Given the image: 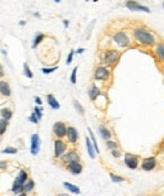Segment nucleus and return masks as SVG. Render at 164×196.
<instances>
[{"mask_svg": "<svg viewBox=\"0 0 164 196\" xmlns=\"http://www.w3.org/2000/svg\"><path fill=\"white\" fill-rule=\"evenodd\" d=\"M134 38L141 46H154L155 45V37L150 33L149 31L144 28H135L134 29Z\"/></svg>", "mask_w": 164, "mask_h": 196, "instance_id": "f257e3e1", "label": "nucleus"}, {"mask_svg": "<svg viewBox=\"0 0 164 196\" xmlns=\"http://www.w3.org/2000/svg\"><path fill=\"white\" fill-rule=\"evenodd\" d=\"M119 60V52L115 49H110V51H106L102 54V62L106 63L107 66H113Z\"/></svg>", "mask_w": 164, "mask_h": 196, "instance_id": "f03ea898", "label": "nucleus"}, {"mask_svg": "<svg viewBox=\"0 0 164 196\" xmlns=\"http://www.w3.org/2000/svg\"><path fill=\"white\" fill-rule=\"evenodd\" d=\"M113 40L119 46V47H126L130 45V39L129 36L125 32H117L113 36Z\"/></svg>", "mask_w": 164, "mask_h": 196, "instance_id": "7ed1b4c3", "label": "nucleus"}, {"mask_svg": "<svg viewBox=\"0 0 164 196\" xmlns=\"http://www.w3.org/2000/svg\"><path fill=\"white\" fill-rule=\"evenodd\" d=\"M109 76H110V71H109L107 67H104V66L96 67L93 71V79L96 81H105L109 79Z\"/></svg>", "mask_w": 164, "mask_h": 196, "instance_id": "20e7f679", "label": "nucleus"}, {"mask_svg": "<svg viewBox=\"0 0 164 196\" xmlns=\"http://www.w3.org/2000/svg\"><path fill=\"white\" fill-rule=\"evenodd\" d=\"M66 149H67V146L62 139H56L54 141V157L56 158H59V157L62 158L66 153Z\"/></svg>", "mask_w": 164, "mask_h": 196, "instance_id": "39448f33", "label": "nucleus"}, {"mask_svg": "<svg viewBox=\"0 0 164 196\" xmlns=\"http://www.w3.org/2000/svg\"><path fill=\"white\" fill-rule=\"evenodd\" d=\"M52 132L54 135H57L58 138H62L64 135H67V127L63 121H57L53 124V128H52Z\"/></svg>", "mask_w": 164, "mask_h": 196, "instance_id": "423d86ee", "label": "nucleus"}, {"mask_svg": "<svg viewBox=\"0 0 164 196\" xmlns=\"http://www.w3.org/2000/svg\"><path fill=\"white\" fill-rule=\"evenodd\" d=\"M40 149V137L39 134H33L31 137V153L33 156H37Z\"/></svg>", "mask_w": 164, "mask_h": 196, "instance_id": "0eeeda50", "label": "nucleus"}, {"mask_svg": "<svg viewBox=\"0 0 164 196\" xmlns=\"http://www.w3.org/2000/svg\"><path fill=\"white\" fill-rule=\"evenodd\" d=\"M125 164L129 167L130 170L138 168L139 157H136V156H134V155H130V153H126V155H125Z\"/></svg>", "mask_w": 164, "mask_h": 196, "instance_id": "6e6552de", "label": "nucleus"}, {"mask_svg": "<svg viewBox=\"0 0 164 196\" xmlns=\"http://www.w3.org/2000/svg\"><path fill=\"white\" fill-rule=\"evenodd\" d=\"M62 161H63L64 163H67V166H68V164H71V163L78 162V161H80V156L77 155V152L70 151V152H67L66 155L62 157Z\"/></svg>", "mask_w": 164, "mask_h": 196, "instance_id": "1a4fd4ad", "label": "nucleus"}, {"mask_svg": "<svg viewBox=\"0 0 164 196\" xmlns=\"http://www.w3.org/2000/svg\"><path fill=\"white\" fill-rule=\"evenodd\" d=\"M157 166V158L155 157H149V158H145L143 162H141V168L144 171H152Z\"/></svg>", "mask_w": 164, "mask_h": 196, "instance_id": "9d476101", "label": "nucleus"}, {"mask_svg": "<svg viewBox=\"0 0 164 196\" xmlns=\"http://www.w3.org/2000/svg\"><path fill=\"white\" fill-rule=\"evenodd\" d=\"M125 6L129 8L130 10H140V11H145V13H150V9L145 5H141L138 2H126Z\"/></svg>", "mask_w": 164, "mask_h": 196, "instance_id": "9b49d317", "label": "nucleus"}, {"mask_svg": "<svg viewBox=\"0 0 164 196\" xmlns=\"http://www.w3.org/2000/svg\"><path fill=\"white\" fill-rule=\"evenodd\" d=\"M67 138L71 143H76L78 139V132L75 127H67Z\"/></svg>", "mask_w": 164, "mask_h": 196, "instance_id": "f8f14e48", "label": "nucleus"}, {"mask_svg": "<svg viewBox=\"0 0 164 196\" xmlns=\"http://www.w3.org/2000/svg\"><path fill=\"white\" fill-rule=\"evenodd\" d=\"M88 96H90V99L93 101V100H96L97 97L100 96V94H101V91H100V89L97 87V85L96 83H92V85L90 86V89H88Z\"/></svg>", "mask_w": 164, "mask_h": 196, "instance_id": "ddd939ff", "label": "nucleus"}, {"mask_svg": "<svg viewBox=\"0 0 164 196\" xmlns=\"http://www.w3.org/2000/svg\"><path fill=\"white\" fill-rule=\"evenodd\" d=\"M68 171H70L72 175H80L82 172V170H84V167H82V164L80 162H75V163H71L67 166Z\"/></svg>", "mask_w": 164, "mask_h": 196, "instance_id": "4468645a", "label": "nucleus"}, {"mask_svg": "<svg viewBox=\"0 0 164 196\" xmlns=\"http://www.w3.org/2000/svg\"><path fill=\"white\" fill-rule=\"evenodd\" d=\"M47 103H48V105H49L53 110H58V109L61 108L59 103L57 101V99H56V97H54V95H52V94H48V95H47Z\"/></svg>", "mask_w": 164, "mask_h": 196, "instance_id": "2eb2a0df", "label": "nucleus"}, {"mask_svg": "<svg viewBox=\"0 0 164 196\" xmlns=\"http://www.w3.org/2000/svg\"><path fill=\"white\" fill-rule=\"evenodd\" d=\"M99 133H100L101 138L104 139V141H106V142L111 139V132L109 130V128H106L105 125H100V127H99Z\"/></svg>", "mask_w": 164, "mask_h": 196, "instance_id": "dca6fc26", "label": "nucleus"}, {"mask_svg": "<svg viewBox=\"0 0 164 196\" xmlns=\"http://www.w3.org/2000/svg\"><path fill=\"white\" fill-rule=\"evenodd\" d=\"M86 147H87L88 156L93 160L95 157H96V149H95L93 143H92V141H91V138H90V137H86Z\"/></svg>", "mask_w": 164, "mask_h": 196, "instance_id": "f3484780", "label": "nucleus"}, {"mask_svg": "<svg viewBox=\"0 0 164 196\" xmlns=\"http://www.w3.org/2000/svg\"><path fill=\"white\" fill-rule=\"evenodd\" d=\"M27 181H28V175H27V172H25L24 170H20V171H19L18 177H17V178H15V181H14V184L24 186V184L27 182Z\"/></svg>", "mask_w": 164, "mask_h": 196, "instance_id": "a211bd4d", "label": "nucleus"}, {"mask_svg": "<svg viewBox=\"0 0 164 196\" xmlns=\"http://www.w3.org/2000/svg\"><path fill=\"white\" fill-rule=\"evenodd\" d=\"M0 91H2V95L3 96H10L11 95V89L9 86V83L4 80L0 81Z\"/></svg>", "mask_w": 164, "mask_h": 196, "instance_id": "6ab92c4d", "label": "nucleus"}, {"mask_svg": "<svg viewBox=\"0 0 164 196\" xmlns=\"http://www.w3.org/2000/svg\"><path fill=\"white\" fill-rule=\"evenodd\" d=\"M63 187L64 189H67L68 190V192H72V194H80L81 191H80V187H77V186H75V185H72V184H70V182H63Z\"/></svg>", "mask_w": 164, "mask_h": 196, "instance_id": "aec40b11", "label": "nucleus"}, {"mask_svg": "<svg viewBox=\"0 0 164 196\" xmlns=\"http://www.w3.org/2000/svg\"><path fill=\"white\" fill-rule=\"evenodd\" d=\"M155 53L158 57L164 62V43H158L155 46Z\"/></svg>", "mask_w": 164, "mask_h": 196, "instance_id": "412c9836", "label": "nucleus"}, {"mask_svg": "<svg viewBox=\"0 0 164 196\" xmlns=\"http://www.w3.org/2000/svg\"><path fill=\"white\" fill-rule=\"evenodd\" d=\"M34 189V181L33 180H28L27 182L24 184V186H23V194H25V192H29V191H32Z\"/></svg>", "mask_w": 164, "mask_h": 196, "instance_id": "4be33fe9", "label": "nucleus"}, {"mask_svg": "<svg viewBox=\"0 0 164 196\" xmlns=\"http://www.w3.org/2000/svg\"><path fill=\"white\" fill-rule=\"evenodd\" d=\"M13 117V113H11V110L9 108H3L2 109V118L5 119V120H10Z\"/></svg>", "mask_w": 164, "mask_h": 196, "instance_id": "5701e85b", "label": "nucleus"}, {"mask_svg": "<svg viewBox=\"0 0 164 196\" xmlns=\"http://www.w3.org/2000/svg\"><path fill=\"white\" fill-rule=\"evenodd\" d=\"M44 39V34L43 33H38L35 37H34V39H33V43H32V48H35L40 42H42Z\"/></svg>", "mask_w": 164, "mask_h": 196, "instance_id": "b1692460", "label": "nucleus"}, {"mask_svg": "<svg viewBox=\"0 0 164 196\" xmlns=\"http://www.w3.org/2000/svg\"><path fill=\"white\" fill-rule=\"evenodd\" d=\"M73 106H75V109L78 111V114H80V115H84V114H85V109H84V106L81 105L80 101L73 100Z\"/></svg>", "mask_w": 164, "mask_h": 196, "instance_id": "393cba45", "label": "nucleus"}, {"mask_svg": "<svg viewBox=\"0 0 164 196\" xmlns=\"http://www.w3.org/2000/svg\"><path fill=\"white\" fill-rule=\"evenodd\" d=\"M23 70H24V75L28 77V79H33V72L31 71V68H29V65L28 63H24L23 65Z\"/></svg>", "mask_w": 164, "mask_h": 196, "instance_id": "a878e982", "label": "nucleus"}, {"mask_svg": "<svg viewBox=\"0 0 164 196\" xmlns=\"http://www.w3.org/2000/svg\"><path fill=\"white\" fill-rule=\"evenodd\" d=\"M6 127H8V120H5V119H0V134H4L5 133V129H6Z\"/></svg>", "mask_w": 164, "mask_h": 196, "instance_id": "bb28decb", "label": "nucleus"}, {"mask_svg": "<svg viewBox=\"0 0 164 196\" xmlns=\"http://www.w3.org/2000/svg\"><path fill=\"white\" fill-rule=\"evenodd\" d=\"M42 111H43V109L40 108V106H38V105H37V106H34V109H33V113L38 117V119H39V120L43 118V113H42Z\"/></svg>", "mask_w": 164, "mask_h": 196, "instance_id": "cd10ccee", "label": "nucleus"}, {"mask_svg": "<svg viewBox=\"0 0 164 196\" xmlns=\"http://www.w3.org/2000/svg\"><path fill=\"white\" fill-rule=\"evenodd\" d=\"M57 68H58V67H56V66H54V67H43V68H42V72H43L44 75H51V74H53L54 71H57Z\"/></svg>", "mask_w": 164, "mask_h": 196, "instance_id": "c85d7f7f", "label": "nucleus"}, {"mask_svg": "<svg viewBox=\"0 0 164 196\" xmlns=\"http://www.w3.org/2000/svg\"><path fill=\"white\" fill-rule=\"evenodd\" d=\"M110 178H111L113 182H116V184L122 182V181H124V178H122L121 176H116V175H115V173H113V172H110Z\"/></svg>", "mask_w": 164, "mask_h": 196, "instance_id": "c756f323", "label": "nucleus"}, {"mask_svg": "<svg viewBox=\"0 0 164 196\" xmlns=\"http://www.w3.org/2000/svg\"><path fill=\"white\" fill-rule=\"evenodd\" d=\"M77 70H78V67L76 66V67H73L72 72H71V82L73 83V85H76V82H77V79H76V76H77Z\"/></svg>", "mask_w": 164, "mask_h": 196, "instance_id": "7c9ffc66", "label": "nucleus"}, {"mask_svg": "<svg viewBox=\"0 0 164 196\" xmlns=\"http://www.w3.org/2000/svg\"><path fill=\"white\" fill-rule=\"evenodd\" d=\"M17 152H18V149L14 147H6L3 149V153H8V155H15Z\"/></svg>", "mask_w": 164, "mask_h": 196, "instance_id": "2f4dec72", "label": "nucleus"}, {"mask_svg": "<svg viewBox=\"0 0 164 196\" xmlns=\"http://www.w3.org/2000/svg\"><path fill=\"white\" fill-rule=\"evenodd\" d=\"M73 56H75V49H71L70 53L67 56V60H66V65H71L72 60H73Z\"/></svg>", "mask_w": 164, "mask_h": 196, "instance_id": "473e14b6", "label": "nucleus"}, {"mask_svg": "<svg viewBox=\"0 0 164 196\" xmlns=\"http://www.w3.org/2000/svg\"><path fill=\"white\" fill-rule=\"evenodd\" d=\"M93 25H95V19L88 24V27H87V33H86V39H88L90 38V36H91V32H92V28H93Z\"/></svg>", "mask_w": 164, "mask_h": 196, "instance_id": "72a5a7b5", "label": "nucleus"}, {"mask_svg": "<svg viewBox=\"0 0 164 196\" xmlns=\"http://www.w3.org/2000/svg\"><path fill=\"white\" fill-rule=\"evenodd\" d=\"M106 147H107V148H110V149H116L117 143H116V142H114V141H111V139H110V141H107V142H106Z\"/></svg>", "mask_w": 164, "mask_h": 196, "instance_id": "f704fd0d", "label": "nucleus"}, {"mask_svg": "<svg viewBox=\"0 0 164 196\" xmlns=\"http://www.w3.org/2000/svg\"><path fill=\"white\" fill-rule=\"evenodd\" d=\"M28 120H29V121H32L33 124H37L39 119H38V117H37V115H35L34 113H32V114H31V115L28 117Z\"/></svg>", "mask_w": 164, "mask_h": 196, "instance_id": "c9c22d12", "label": "nucleus"}, {"mask_svg": "<svg viewBox=\"0 0 164 196\" xmlns=\"http://www.w3.org/2000/svg\"><path fill=\"white\" fill-rule=\"evenodd\" d=\"M111 155H113L115 158H119V157L121 156V152H120L119 149H113V151H111Z\"/></svg>", "mask_w": 164, "mask_h": 196, "instance_id": "e433bc0d", "label": "nucleus"}, {"mask_svg": "<svg viewBox=\"0 0 164 196\" xmlns=\"http://www.w3.org/2000/svg\"><path fill=\"white\" fill-rule=\"evenodd\" d=\"M34 101H35V104H37L38 106L42 105V100H40V97H39V96H34Z\"/></svg>", "mask_w": 164, "mask_h": 196, "instance_id": "4c0bfd02", "label": "nucleus"}, {"mask_svg": "<svg viewBox=\"0 0 164 196\" xmlns=\"http://www.w3.org/2000/svg\"><path fill=\"white\" fill-rule=\"evenodd\" d=\"M76 52H77V54H82V53L85 52V48H82V47H81V48H77Z\"/></svg>", "mask_w": 164, "mask_h": 196, "instance_id": "58836bf2", "label": "nucleus"}, {"mask_svg": "<svg viewBox=\"0 0 164 196\" xmlns=\"http://www.w3.org/2000/svg\"><path fill=\"white\" fill-rule=\"evenodd\" d=\"M62 22H63V25H64V27H66V28H68V25H70V22H68V20H67V19H63V20H62Z\"/></svg>", "mask_w": 164, "mask_h": 196, "instance_id": "ea45409f", "label": "nucleus"}, {"mask_svg": "<svg viewBox=\"0 0 164 196\" xmlns=\"http://www.w3.org/2000/svg\"><path fill=\"white\" fill-rule=\"evenodd\" d=\"M25 24H27V22H25V20H20V22H19V25H22V27H24Z\"/></svg>", "mask_w": 164, "mask_h": 196, "instance_id": "a19ab883", "label": "nucleus"}, {"mask_svg": "<svg viewBox=\"0 0 164 196\" xmlns=\"http://www.w3.org/2000/svg\"><path fill=\"white\" fill-rule=\"evenodd\" d=\"M33 15H34V17H37V18H39V17H40V14H39V13H34Z\"/></svg>", "mask_w": 164, "mask_h": 196, "instance_id": "79ce46f5", "label": "nucleus"}, {"mask_svg": "<svg viewBox=\"0 0 164 196\" xmlns=\"http://www.w3.org/2000/svg\"><path fill=\"white\" fill-rule=\"evenodd\" d=\"M57 196H70V195H67V194H59V195H57Z\"/></svg>", "mask_w": 164, "mask_h": 196, "instance_id": "37998d69", "label": "nucleus"}, {"mask_svg": "<svg viewBox=\"0 0 164 196\" xmlns=\"http://www.w3.org/2000/svg\"><path fill=\"white\" fill-rule=\"evenodd\" d=\"M20 196H27V195H25V194H22V195H20Z\"/></svg>", "mask_w": 164, "mask_h": 196, "instance_id": "c03bdc74", "label": "nucleus"}, {"mask_svg": "<svg viewBox=\"0 0 164 196\" xmlns=\"http://www.w3.org/2000/svg\"><path fill=\"white\" fill-rule=\"evenodd\" d=\"M163 8H164V3H163Z\"/></svg>", "mask_w": 164, "mask_h": 196, "instance_id": "a18cd8bd", "label": "nucleus"}]
</instances>
